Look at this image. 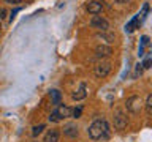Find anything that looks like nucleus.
<instances>
[{
    "label": "nucleus",
    "mask_w": 152,
    "mask_h": 142,
    "mask_svg": "<svg viewBox=\"0 0 152 142\" xmlns=\"http://www.w3.org/2000/svg\"><path fill=\"white\" fill-rule=\"evenodd\" d=\"M89 136L92 137L94 141H98V139H106L109 136V126H108V122L106 120H95L92 125L89 126Z\"/></svg>",
    "instance_id": "1"
},
{
    "label": "nucleus",
    "mask_w": 152,
    "mask_h": 142,
    "mask_svg": "<svg viewBox=\"0 0 152 142\" xmlns=\"http://www.w3.org/2000/svg\"><path fill=\"white\" fill-rule=\"evenodd\" d=\"M125 107H127V111H128V112H132V114H138V112L141 111V107H142V101H141V98L138 96V95H133V96L127 98V101H125Z\"/></svg>",
    "instance_id": "2"
},
{
    "label": "nucleus",
    "mask_w": 152,
    "mask_h": 142,
    "mask_svg": "<svg viewBox=\"0 0 152 142\" xmlns=\"http://www.w3.org/2000/svg\"><path fill=\"white\" fill-rule=\"evenodd\" d=\"M90 25H92L94 28H97V30L108 32V28H109V22H108L104 17H102V16H94L92 19H90Z\"/></svg>",
    "instance_id": "3"
},
{
    "label": "nucleus",
    "mask_w": 152,
    "mask_h": 142,
    "mask_svg": "<svg viewBox=\"0 0 152 142\" xmlns=\"http://www.w3.org/2000/svg\"><path fill=\"white\" fill-rule=\"evenodd\" d=\"M109 71H111V63L102 62V63H98L97 66H95L94 74L97 76V78H106V76L109 74Z\"/></svg>",
    "instance_id": "4"
},
{
    "label": "nucleus",
    "mask_w": 152,
    "mask_h": 142,
    "mask_svg": "<svg viewBox=\"0 0 152 142\" xmlns=\"http://www.w3.org/2000/svg\"><path fill=\"white\" fill-rule=\"evenodd\" d=\"M86 9H87L90 14H95V16H97L98 13H102L103 3H102V2H98V0H90V2L86 3Z\"/></svg>",
    "instance_id": "5"
},
{
    "label": "nucleus",
    "mask_w": 152,
    "mask_h": 142,
    "mask_svg": "<svg viewBox=\"0 0 152 142\" xmlns=\"http://www.w3.org/2000/svg\"><path fill=\"white\" fill-rule=\"evenodd\" d=\"M113 54V47L111 46H106V44H98L95 47V55L98 59H104V57H109Z\"/></svg>",
    "instance_id": "6"
},
{
    "label": "nucleus",
    "mask_w": 152,
    "mask_h": 142,
    "mask_svg": "<svg viewBox=\"0 0 152 142\" xmlns=\"http://www.w3.org/2000/svg\"><path fill=\"white\" fill-rule=\"evenodd\" d=\"M125 126H127V117L122 112H117L116 117H114V128L116 130H124Z\"/></svg>",
    "instance_id": "7"
},
{
    "label": "nucleus",
    "mask_w": 152,
    "mask_h": 142,
    "mask_svg": "<svg viewBox=\"0 0 152 142\" xmlns=\"http://www.w3.org/2000/svg\"><path fill=\"white\" fill-rule=\"evenodd\" d=\"M64 134L68 137H76L78 136V126L76 123H68V125L64 126Z\"/></svg>",
    "instance_id": "8"
},
{
    "label": "nucleus",
    "mask_w": 152,
    "mask_h": 142,
    "mask_svg": "<svg viewBox=\"0 0 152 142\" xmlns=\"http://www.w3.org/2000/svg\"><path fill=\"white\" fill-rule=\"evenodd\" d=\"M56 112H57V115H59L60 120H62V118L71 117V107H68V106H59L56 109Z\"/></svg>",
    "instance_id": "9"
},
{
    "label": "nucleus",
    "mask_w": 152,
    "mask_h": 142,
    "mask_svg": "<svg viewBox=\"0 0 152 142\" xmlns=\"http://www.w3.org/2000/svg\"><path fill=\"white\" fill-rule=\"evenodd\" d=\"M60 139V133L57 130H49L45 136V142H59Z\"/></svg>",
    "instance_id": "10"
},
{
    "label": "nucleus",
    "mask_w": 152,
    "mask_h": 142,
    "mask_svg": "<svg viewBox=\"0 0 152 142\" xmlns=\"http://www.w3.org/2000/svg\"><path fill=\"white\" fill-rule=\"evenodd\" d=\"M86 95H87V92H86V85H81L79 90H76V92L71 95V98H73L75 101H79V99L86 98Z\"/></svg>",
    "instance_id": "11"
},
{
    "label": "nucleus",
    "mask_w": 152,
    "mask_h": 142,
    "mask_svg": "<svg viewBox=\"0 0 152 142\" xmlns=\"http://www.w3.org/2000/svg\"><path fill=\"white\" fill-rule=\"evenodd\" d=\"M49 96L52 99V104H56V106H60V101H62V93L59 90H51L49 92Z\"/></svg>",
    "instance_id": "12"
},
{
    "label": "nucleus",
    "mask_w": 152,
    "mask_h": 142,
    "mask_svg": "<svg viewBox=\"0 0 152 142\" xmlns=\"http://www.w3.org/2000/svg\"><path fill=\"white\" fill-rule=\"evenodd\" d=\"M98 40H103V41H106V43H113L114 41V33H109V32H102V33H98L97 35Z\"/></svg>",
    "instance_id": "13"
},
{
    "label": "nucleus",
    "mask_w": 152,
    "mask_h": 142,
    "mask_svg": "<svg viewBox=\"0 0 152 142\" xmlns=\"http://www.w3.org/2000/svg\"><path fill=\"white\" fill-rule=\"evenodd\" d=\"M146 111H147V114L152 112V95L151 93L147 95V98H146Z\"/></svg>",
    "instance_id": "14"
},
{
    "label": "nucleus",
    "mask_w": 152,
    "mask_h": 142,
    "mask_svg": "<svg viewBox=\"0 0 152 142\" xmlns=\"http://www.w3.org/2000/svg\"><path fill=\"white\" fill-rule=\"evenodd\" d=\"M45 130V125H37V126H33V130H32V134L33 136H38L40 133Z\"/></svg>",
    "instance_id": "15"
},
{
    "label": "nucleus",
    "mask_w": 152,
    "mask_h": 142,
    "mask_svg": "<svg viewBox=\"0 0 152 142\" xmlns=\"http://www.w3.org/2000/svg\"><path fill=\"white\" fill-rule=\"evenodd\" d=\"M49 122H54V123L60 122V118H59V115H57V112H56V111H54V112H51V115H49Z\"/></svg>",
    "instance_id": "16"
},
{
    "label": "nucleus",
    "mask_w": 152,
    "mask_h": 142,
    "mask_svg": "<svg viewBox=\"0 0 152 142\" xmlns=\"http://www.w3.org/2000/svg\"><path fill=\"white\" fill-rule=\"evenodd\" d=\"M81 115V107H78V109H71V117H75V118H78Z\"/></svg>",
    "instance_id": "17"
},
{
    "label": "nucleus",
    "mask_w": 152,
    "mask_h": 142,
    "mask_svg": "<svg viewBox=\"0 0 152 142\" xmlns=\"http://www.w3.org/2000/svg\"><path fill=\"white\" fill-rule=\"evenodd\" d=\"M5 2H7V3H11V5H19L22 0H5Z\"/></svg>",
    "instance_id": "18"
},
{
    "label": "nucleus",
    "mask_w": 152,
    "mask_h": 142,
    "mask_svg": "<svg viewBox=\"0 0 152 142\" xmlns=\"http://www.w3.org/2000/svg\"><path fill=\"white\" fill-rule=\"evenodd\" d=\"M5 16H7V9H5V8H0V19H3Z\"/></svg>",
    "instance_id": "19"
},
{
    "label": "nucleus",
    "mask_w": 152,
    "mask_h": 142,
    "mask_svg": "<svg viewBox=\"0 0 152 142\" xmlns=\"http://www.w3.org/2000/svg\"><path fill=\"white\" fill-rule=\"evenodd\" d=\"M151 66V59H146V62L142 63V68H149Z\"/></svg>",
    "instance_id": "20"
},
{
    "label": "nucleus",
    "mask_w": 152,
    "mask_h": 142,
    "mask_svg": "<svg viewBox=\"0 0 152 142\" xmlns=\"http://www.w3.org/2000/svg\"><path fill=\"white\" fill-rule=\"evenodd\" d=\"M116 2H117V3H127L128 0H116Z\"/></svg>",
    "instance_id": "21"
},
{
    "label": "nucleus",
    "mask_w": 152,
    "mask_h": 142,
    "mask_svg": "<svg viewBox=\"0 0 152 142\" xmlns=\"http://www.w3.org/2000/svg\"><path fill=\"white\" fill-rule=\"evenodd\" d=\"M0 28H2V27H0Z\"/></svg>",
    "instance_id": "22"
}]
</instances>
